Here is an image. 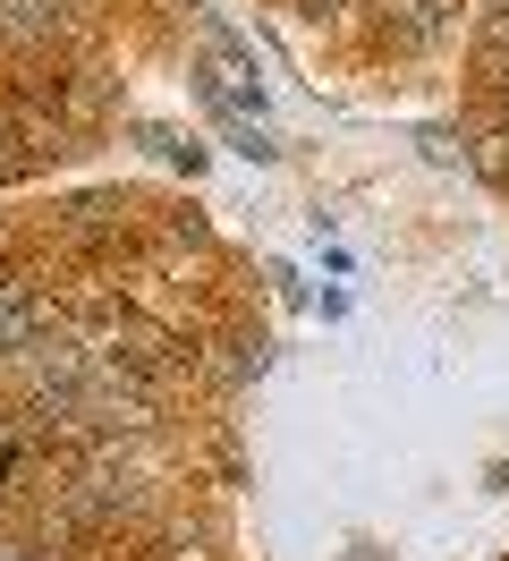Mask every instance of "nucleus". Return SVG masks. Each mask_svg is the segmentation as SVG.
Instances as JSON below:
<instances>
[{
    "mask_svg": "<svg viewBox=\"0 0 509 561\" xmlns=\"http://www.w3.org/2000/svg\"><path fill=\"white\" fill-rule=\"evenodd\" d=\"M34 323H43V307H34L18 280H0V357H18L34 341Z\"/></svg>",
    "mask_w": 509,
    "mask_h": 561,
    "instance_id": "nucleus-1",
    "label": "nucleus"
},
{
    "mask_svg": "<svg viewBox=\"0 0 509 561\" xmlns=\"http://www.w3.org/2000/svg\"><path fill=\"white\" fill-rule=\"evenodd\" d=\"M475 60L501 77L509 69V0H493V18H484V35H475Z\"/></svg>",
    "mask_w": 509,
    "mask_h": 561,
    "instance_id": "nucleus-2",
    "label": "nucleus"
},
{
    "mask_svg": "<svg viewBox=\"0 0 509 561\" xmlns=\"http://www.w3.org/2000/svg\"><path fill=\"white\" fill-rule=\"evenodd\" d=\"M9 145H26V137H18V119H0V179H9L18 162H26V153H9Z\"/></svg>",
    "mask_w": 509,
    "mask_h": 561,
    "instance_id": "nucleus-3",
    "label": "nucleus"
}]
</instances>
